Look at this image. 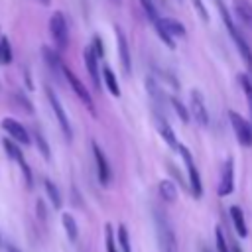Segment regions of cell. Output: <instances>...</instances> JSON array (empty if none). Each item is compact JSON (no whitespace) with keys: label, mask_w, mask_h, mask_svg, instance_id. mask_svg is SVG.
Masks as SVG:
<instances>
[{"label":"cell","mask_w":252,"mask_h":252,"mask_svg":"<svg viewBox=\"0 0 252 252\" xmlns=\"http://www.w3.org/2000/svg\"><path fill=\"white\" fill-rule=\"evenodd\" d=\"M156 222H158V238H159V246L161 252H179L177 246V238L173 234V228L169 224V220L165 219V215H156Z\"/></svg>","instance_id":"6da1fadb"},{"label":"cell","mask_w":252,"mask_h":252,"mask_svg":"<svg viewBox=\"0 0 252 252\" xmlns=\"http://www.w3.org/2000/svg\"><path fill=\"white\" fill-rule=\"evenodd\" d=\"M49 32H51V37L55 41V47L59 51H63L69 43V28H67V20L61 12H55L49 20Z\"/></svg>","instance_id":"7a4b0ae2"},{"label":"cell","mask_w":252,"mask_h":252,"mask_svg":"<svg viewBox=\"0 0 252 252\" xmlns=\"http://www.w3.org/2000/svg\"><path fill=\"white\" fill-rule=\"evenodd\" d=\"M228 118H230L232 130H234V134H236L240 146L250 148V146H252V124H250L244 116H240L238 112H234V110L228 112Z\"/></svg>","instance_id":"3957f363"},{"label":"cell","mask_w":252,"mask_h":252,"mask_svg":"<svg viewBox=\"0 0 252 252\" xmlns=\"http://www.w3.org/2000/svg\"><path fill=\"white\" fill-rule=\"evenodd\" d=\"M61 73L65 75V79H67V83L71 85V89L75 91V94L81 98V102L94 114V104H93V98H91V94H89V91H87V87L81 83V79L67 67V65H61Z\"/></svg>","instance_id":"277c9868"},{"label":"cell","mask_w":252,"mask_h":252,"mask_svg":"<svg viewBox=\"0 0 252 252\" xmlns=\"http://www.w3.org/2000/svg\"><path fill=\"white\" fill-rule=\"evenodd\" d=\"M177 150L181 152L183 161H185V165H187V173H189V185H191V191H193V195L199 199V197H201V193H203V185H201V175H199V171H197V167H195V163H193L191 152H189L185 146H181V144H179V148H177Z\"/></svg>","instance_id":"5b68a950"},{"label":"cell","mask_w":252,"mask_h":252,"mask_svg":"<svg viewBox=\"0 0 252 252\" xmlns=\"http://www.w3.org/2000/svg\"><path fill=\"white\" fill-rule=\"evenodd\" d=\"M45 93H47L49 104H51V108H53V112H55V116H57V120H59V126H61V130H63L65 138H67V140H71V138H73V132H71V124H69V118H67V114H65L63 106H61L59 98L55 96V93H53V89H51V87H47V89H45Z\"/></svg>","instance_id":"8992f818"},{"label":"cell","mask_w":252,"mask_h":252,"mask_svg":"<svg viewBox=\"0 0 252 252\" xmlns=\"http://www.w3.org/2000/svg\"><path fill=\"white\" fill-rule=\"evenodd\" d=\"M189 114L197 120L199 126H207L209 124V112L205 106V100L201 96L199 91H191V102H189Z\"/></svg>","instance_id":"52a82bcc"},{"label":"cell","mask_w":252,"mask_h":252,"mask_svg":"<svg viewBox=\"0 0 252 252\" xmlns=\"http://www.w3.org/2000/svg\"><path fill=\"white\" fill-rule=\"evenodd\" d=\"M93 156H94V163H96V173H98V181L102 185H108L110 181V165L106 161L104 152L100 150V146L96 142H93Z\"/></svg>","instance_id":"ba28073f"},{"label":"cell","mask_w":252,"mask_h":252,"mask_svg":"<svg viewBox=\"0 0 252 252\" xmlns=\"http://www.w3.org/2000/svg\"><path fill=\"white\" fill-rule=\"evenodd\" d=\"M234 189V163L232 159L228 158L222 165V171H220V183H219V195L224 197V195H230Z\"/></svg>","instance_id":"9c48e42d"},{"label":"cell","mask_w":252,"mask_h":252,"mask_svg":"<svg viewBox=\"0 0 252 252\" xmlns=\"http://www.w3.org/2000/svg\"><path fill=\"white\" fill-rule=\"evenodd\" d=\"M116 43H118V57H120V65H122V71L126 75H130L132 71V61H130V49H128V41H126V35L124 32L116 26Z\"/></svg>","instance_id":"30bf717a"},{"label":"cell","mask_w":252,"mask_h":252,"mask_svg":"<svg viewBox=\"0 0 252 252\" xmlns=\"http://www.w3.org/2000/svg\"><path fill=\"white\" fill-rule=\"evenodd\" d=\"M2 128L16 140V142H20V144H30V134H28V130L18 122V120H14V118H4L2 120Z\"/></svg>","instance_id":"8fae6325"},{"label":"cell","mask_w":252,"mask_h":252,"mask_svg":"<svg viewBox=\"0 0 252 252\" xmlns=\"http://www.w3.org/2000/svg\"><path fill=\"white\" fill-rule=\"evenodd\" d=\"M156 24L173 39V37H183L185 35V28H183V24L181 22H177V20H173V18H165V16H161V18H158L156 20Z\"/></svg>","instance_id":"7c38bea8"},{"label":"cell","mask_w":252,"mask_h":252,"mask_svg":"<svg viewBox=\"0 0 252 252\" xmlns=\"http://www.w3.org/2000/svg\"><path fill=\"white\" fill-rule=\"evenodd\" d=\"M85 67H87V71H89V75H91L94 87H100V77H98V57L94 55V51H93L91 45L85 47Z\"/></svg>","instance_id":"4fadbf2b"},{"label":"cell","mask_w":252,"mask_h":252,"mask_svg":"<svg viewBox=\"0 0 252 252\" xmlns=\"http://www.w3.org/2000/svg\"><path fill=\"white\" fill-rule=\"evenodd\" d=\"M156 128H158V132L161 134V138L165 140V144H167L169 148H173V150L179 148V142H177V138H175V132H173V128L167 124L165 118L158 116V118H156Z\"/></svg>","instance_id":"5bb4252c"},{"label":"cell","mask_w":252,"mask_h":252,"mask_svg":"<svg viewBox=\"0 0 252 252\" xmlns=\"http://www.w3.org/2000/svg\"><path fill=\"white\" fill-rule=\"evenodd\" d=\"M232 8H234V14L246 24L252 28V4L248 0H232Z\"/></svg>","instance_id":"9a60e30c"},{"label":"cell","mask_w":252,"mask_h":252,"mask_svg":"<svg viewBox=\"0 0 252 252\" xmlns=\"http://www.w3.org/2000/svg\"><path fill=\"white\" fill-rule=\"evenodd\" d=\"M230 35H232V39L236 41V45H238V49H240V53H242V59H244L246 67L250 69V73H252V49H250V45L246 43V39L240 35V32H238V30L230 32Z\"/></svg>","instance_id":"2e32d148"},{"label":"cell","mask_w":252,"mask_h":252,"mask_svg":"<svg viewBox=\"0 0 252 252\" xmlns=\"http://www.w3.org/2000/svg\"><path fill=\"white\" fill-rule=\"evenodd\" d=\"M158 191H159L161 199L167 201V203H173V201L177 199V187H175V183L169 181V179H161L159 185H158Z\"/></svg>","instance_id":"e0dca14e"},{"label":"cell","mask_w":252,"mask_h":252,"mask_svg":"<svg viewBox=\"0 0 252 252\" xmlns=\"http://www.w3.org/2000/svg\"><path fill=\"white\" fill-rule=\"evenodd\" d=\"M230 219H232V224H234V228H236V232H238V236H246L248 234V230H246V222H244V215H242V211H240V207H230Z\"/></svg>","instance_id":"ac0fdd59"},{"label":"cell","mask_w":252,"mask_h":252,"mask_svg":"<svg viewBox=\"0 0 252 252\" xmlns=\"http://www.w3.org/2000/svg\"><path fill=\"white\" fill-rule=\"evenodd\" d=\"M102 79H104V85H106V89L110 91V94H114V96H120V87H118L116 75H114V71H112L108 65L102 69Z\"/></svg>","instance_id":"d6986e66"},{"label":"cell","mask_w":252,"mask_h":252,"mask_svg":"<svg viewBox=\"0 0 252 252\" xmlns=\"http://www.w3.org/2000/svg\"><path fill=\"white\" fill-rule=\"evenodd\" d=\"M61 222H63V228H65V232H67V238H69L71 242H77V238H79V228H77L75 219H73L69 213H63Z\"/></svg>","instance_id":"ffe728a7"},{"label":"cell","mask_w":252,"mask_h":252,"mask_svg":"<svg viewBox=\"0 0 252 252\" xmlns=\"http://www.w3.org/2000/svg\"><path fill=\"white\" fill-rule=\"evenodd\" d=\"M2 146H4V150H6V154H8V158H12L14 161H18L20 165L26 163V159H24V156H22V150H20L12 140L4 138V140H2Z\"/></svg>","instance_id":"44dd1931"},{"label":"cell","mask_w":252,"mask_h":252,"mask_svg":"<svg viewBox=\"0 0 252 252\" xmlns=\"http://www.w3.org/2000/svg\"><path fill=\"white\" fill-rule=\"evenodd\" d=\"M43 187H45V193H47L51 205H53L55 209H59V207H61V195H59V189L55 187V183H53L51 179H45V181H43Z\"/></svg>","instance_id":"7402d4cb"},{"label":"cell","mask_w":252,"mask_h":252,"mask_svg":"<svg viewBox=\"0 0 252 252\" xmlns=\"http://www.w3.org/2000/svg\"><path fill=\"white\" fill-rule=\"evenodd\" d=\"M43 57H45V61H47V65L53 69V71H61V59H59V55L53 51V49H49L47 45L43 47Z\"/></svg>","instance_id":"603a6c76"},{"label":"cell","mask_w":252,"mask_h":252,"mask_svg":"<svg viewBox=\"0 0 252 252\" xmlns=\"http://www.w3.org/2000/svg\"><path fill=\"white\" fill-rule=\"evenodd\" d=\"M240 87L244 91V96H246V104H248V110L252 114V79L248 75H240Z\"/></svg>","instance_id":"cb8c5ba5"},{"label":"cell","mask_w":252,"mask_h":252,"mask_svg":"<svg viewBox=\"0 0 252 252\" xmlns=\"http://www.w3.org/2000/svg\"><path fill=\"white\" fill-rule=\"evenodd\" d=\"M169 102H171L173 110L177 112V116L181 118V122H185V124H187V122H189V110H187V106H185L177 96H171V98H169Z\"/></svg>","instance_id":"d4e9b609"},{"label":"cell","mask_w":252,"mask_h":252,"mask_svg":"<svg viewBox=\"0 0 252 252\" xmlns=\"http://www.w3.org/2000/svg\"><path fill=\"white\" fill-rule=\"evenodd\" d=\"M118 242H120L122 252H132V248H130V236H128L126 224H120V226H118Z\"/></svg>","instance_id":"484cf974"},{"label":"cell","mask_w":252,"mask_h":252,"mask_svg":"<svg viewBox=\"0 0 252 252\" xmlns=\"http://www.w3.org/2000/svg\"><path fill=\"white\" fill-rule=\"evenodd\" d=\"M12 61V49H10V41L6 37L0 39V63H10Z\"/></svg>","instance_id":"4316f807"},{"label":"cell","mask_w":252,"mask_h":252,"mask_svg":"<svg viewBox=\"0 0 252 252\" xmlns=\"http://www.w3.org/2000/svg\"><path fill=\"white\" fill-rule=\"evenodd\" d=\"M140 4H142V10L146 12V16L156 24V20L159 18L158 14H156V6H154V0H140Z\"/></svg>","instance_id":"83f0119b"},{"label":"cell","mask_w":252,"mask_h":252,"mask_svg":"<svg viewBox=\"0 0 252 252\" xmlns=\"http://www.w3.org/2000/svg\"><path fill=\"white\" fill-rule=\"evenodd\" d=\"M35 144H37V148H39V152H41V156L45 158V159H49L51 158V152H49V146H47V142H45V138L39 134V132H35Z\"/></svg>","instance_id":"f1b7e54d"},{"label":"cell","mask_w":252,"mask_h":252,"mask_svg":"<svg viewBox=\"0 0 252 252\" xmlns=\"http://www.w3.org/2000/svg\"><path fill=\"white\" fill-rule=\"evenodd\" d=\"M215 240H217V250L219 252H228V246H226V240H224V234H222L220 226L215 228Z\"/></svg>","instance_id":"f546056e"},{"label":"cell","mask_w":252,"mask_h":252,"mask_svg":"<svg viewBox=\"0 0 252 252\" xmlns=\"http://www.w3.org/2000/svg\"><path fill=\"white\" fill-rule=\"evenodd\" d=\"M106 252H116V244H114V238H112V226L106 224Z\"/></svg>","instance_id":"4dcf8cb0"},{"label":"cell","mask_w":252,"mask_h":252,"mask_svg":"<svg viewBox=\"0 0 252 252\" xmlns=\"http://www.w3.org/2000/svg\"><path fill=\"white\" fill-rule=\"evenodd\" d=\"M193 6H195V10L199 12V16H201V18L207 22V20H209V14H207V8H205V4H203L201 0H193Z\"/></svg>","instance_id":"1f68e13d"},{"label":"cell","mask_w":252,"mask_h":252,"mask_svg":"<svg viewBox=\"0 0 252 252\" xmlns=\"http://www.w3.org/2000/svg\"><path fill=\"white\" fill-rule=\"evenodd\" d=\"M35 209H37V217H39L41 220H45V219H47V215H45V205H43V201H41V199H37Z\"/></svg>","instance_id":"d6a6232c"},{"label":"cell","mask_w":252,"mask_h":252,"mask_svg":"<svg viewBox=\"0 0 252 252\" xmlns=\"http://www.w3.org/2000/svg\"><path fill=\"white\" fill-rule=\"evenodd\" d=\"M6 252H22V250H20V248H16L14 244H8V246H6Z\"/></svg>","instance_id":"836d02e7"},{"label":"cell","mask_w":252,"mask_h":252,"mask_svg":"<svg viewBox=\"0 0 252 252\" xmlns=\"http://www.w3.org/2000/svg\"><path fill=\"white\" fill-rule=\"evenodd\" d=\"M232 252H242V250H240V248H238V246L234 244V246H232Z\"/></svg>","instance_id":"e575fe53"},{"label":"cell","mask_w":252,"mask_h":252,"mask_svg":"<svg viewBox=\"0 0 252 252\" xmlns=\"http://www.w3.org/2000/svg\"><path fill=\"white\" fill-rule=\"evenodd\" d=\"M112 2H114V4H118V2H120V0H112Z\"/></svg>","instance_id":"d590c367"}]
</instances>
